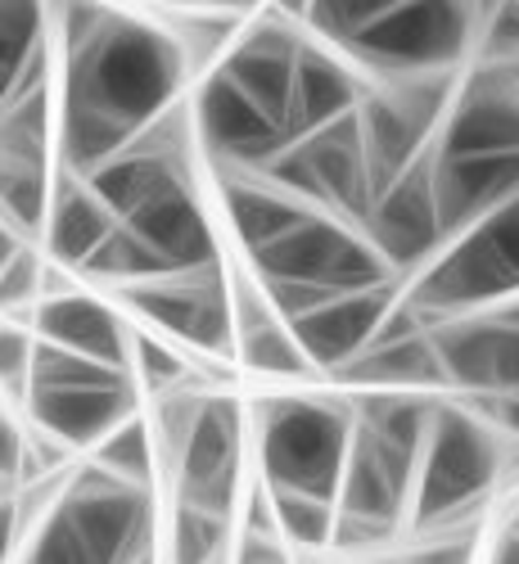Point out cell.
<instances>
[{"mask_svg":"<svg viewBox=\"0 0 519 564\" xmlns=\"http://www.w3.org/2000/svg\"><path fill=\"white\" fill-rule=\"evenodd\" d=\"M23 529H28V520H23L19 497L0 501V564H19L14 551H19V542H23Z\"/></svg>","mask_w":519,"mask_h":564,"instance_id":"836d02e7","label":"cell"},{"mask_svg":"<svg viewBox=\"0 0 519 564\" xmlns=\"http://www.w3.org/2000/svg\"><path fill=\"white\" fill-rule=\"evenodd\" d=\"M262 176H271L280 191H290L316 213H329L348 226H366L375 208V181L361 145V122L357 113L339 118L316 135H303L280 154Z\"/></svg>","mask_w":519,"mask_h":564,"instance_id":"52a82bcc","label":"cell"},{"mask_svg":"<svg viewBox=\"0 0 519 564\" xmlns=\"http://www.w3.org/2000/svg\"><path fill=\"white\" fill-rule=\"evenodd\" d=\"M82 275L105 280V285H113V290H131V285L163 280V275H176V271L167 267V258H163L159 249H150L136 230H127V226L118 221V230L109 235V240H105L96 253H90V262L82 267Z\"/></svg>","mask_w":519,"mask_h":564,"instance_id":"cb8c5ba5","label":"cell"},{"mask_svg":"<svg viewBox=\"0 0 519 564\" xmlns=\"http://www.w3.org/2000/svg\"><path fill=\"white\" fill-rule=\"evenodd\" d=\"M253 275L294 280V285H316L329 294H361V290H380L398 280L389 262L375 253L361 226H348L329 213H312L285 240L253 253Z\"/></svg>","mask_w":519,"mask_h":564,"instance_id":"ba28073f","label":"cell"},{"mask_svg":"<svg viewBox=\"0 0 519 564\" xmlns=\"http://www.w3.org/2000/svg\"><path fill=\"white\" fill-rule=\"evenodd\" d=\"M303 45H307V36L294 28L290 14H258L249 28H240V36L226 45L217 68L240 86L280 131H285L290 109H294V73H299Z\"/></svg>","mask_w":519,"mask_h":564,"instance_id":"5bb4252c","label":"cell"},{"mask_svg":"<svg viewBox=\"0 0 519 564\" xmlns=\"http://www.w3.org/2000/svg\"><path fill=\"white\" fill-rule=\"evenodd\" d=\"M439 154L447 159L519 154V77L510 68H488V64L469 68L439 131Z\"/></svg>","mask_w":519,"mask_h":564,"instance_id":"9a60e30c","label":"cell"},{"mask_svg":"<svg viewBox=\"0 0 519 564\" xmlns=\"http://www.w3.org/2000/svg\"><path fill=\"white\" fill-rule=\"evenodd\" d=\"M28 330L32 325L0 316V393L19 406L28 402V375H32V352H36V335Z\"/></svg>","mask_w":519,"mask_h":564,"instance_id":"f546056e","label":"cell"},{"mask_svg":"<svg viewBox=\"0 0 519 564\" xmlns=\"http://www.w3.org/2000/svg\"><path fill=\"white\" fill-rule=\"evenodd\" d=\"M55 14L45 6H0V73H23L41 45H51Z\"/></svg>","mask_w":519,"mask_h":564,"instance_id":"f1b7e54d","label":"cell"},{"mask_svg":"<svg viewBox=\"0 0 519 564\" xmlns=\"http://www.w3.org/2000/svg\"><path fill=\"white\" fill-rule=\"evenodd\" d=\"M402 303V290L398 280L393 285H380V290H361V294H339L335 303L316 307L312 316L294 321L290 330L299 339V348L307 352L312 370H344L348 361H357L375 335H380V325L389 321V312Z\"/></svg>","mask_w":519,"mask_h":564,"instance_id":"2e32d148","label":"cell"},{"mask_svg":"<svg viewBox=\"0 0 519 564\" xmlns=\"http://www.w3.org/2000/svg\"><path fill=\"white\" fill-rule=\"evenodd\" d=\"M122 226L136 230L150 249H159L172 271H199V267L221 262L213 221L195 195V181L167 185L163 195H154L145 208H136Z\"/></svg>","mask_w":519,"mask_h":564,"instance_id":"d6986e66","label":"cell"},{"mask_svg":"<svg viewBox=\"0 0 519 564\" xmlns=\"http://www.w3.org/2000/svg\"><path fill=\"white\" fill-rule=\"evenodd\" d=\"M136 375L109 370L90 357L64 352L55 344L36 339L32 375H28V415L41 434L55 443L96 452L118 425L136 415Z\"/></svg>","mask_w":519,"mask_h":564,"instance_id":"8992f818","label":"cell"},{"mask_svg":"<svg viewBox=\"0 0 519 564\" xmlns=\"http://www.w3.org/2000/svg\"><path fill=\"white\" fill-rule=\"evenodd\" d=\"M465 402L475 406L510 447H519V393L515 398H465Z\"/></svg>","mask_w":519,"mask_h":564,"instance_id":"1f68e13d","label":"cell"},{"mask_svg":"<svg viewBox=\"0 0 519 564\" xmlns=\"http://www.w3.org/2000/svg\"><path fill=\"white\" fill-rule=\"evenodd\" d=\"M14 497V484H6V479H0V501H10Z\"/></svg>","mask_w":519,"mask_h":564,"instance_id":"74e56055","label":"cell"},{"mask_svg":"<svg viewBox=\"0 0 519 564\" xmlns=\"http://www.w3.org/2000/svg\"><path fill=\"white\" fill-rule=\"evenodd\" d=\"M14 86H19V73H0V113L10 109V100H14Z\"/></svg>","mask_w":519,"mask_h":564,"instance_id":"8d00e7d4","label":"cell"},{"mask_svg":"<svg viewBox=\"0 0 519 564\" xmlns=\"http://www.w3.org/2000/svg\"><path fill=\"white\" fill-rule=\"evenodd\" d=\"M159 542L154 488H131L96 460L68 469L19 564H140Z\"/></svg>","mask_w":519,"mask_h":564,"instance_id":"3957f363","label":"cell"},{"mask_svg":"<svg viewBox=\"0 0 519 564\" xmlns=\"http://www.w3.org/2000/svg\"><path fill=\"white\" fill-rule=\"evenodd\" d=\"M267 497H271V510H275V529L285 542L316 546V551L335 546V529H339V506L335 501H321V497H307V492H280V488H267Z\"/></svg>","mask_w":519,"mask_h":564,"instance_id":"484cf974","label":"cell"},{"mask_svg":"<svg viewBox=\"0 0 519 564\" xmlns=\"http://www.w3.org/2000/svg\"><path fill=\"white\" fill-rule=\"evenodd\" d=\"M113 230H118V217L90 191V181L73 172H55V199H51V221H45V235H41V253L55 267L82 271Z\"/></svg>","mask_w":519,"mask_h":564,"instance_id":"603a6c76","label":"cell"},{"mask_svg":"<svg viewBox=\"0 0 519 564\" xmlns=\"http://www.w3.org/2000/svg\"><path fill=\"white\" fill-rule=\"evenodd\" d=\"M493 564H519V533H506V538H501Z\"/></svg>","mask_w":519,"mask_h":564,"instance_id":"d590c367","label":"cell"},{"mask_svg":"<svg viewBox=\"0 0 519 564\" xmlns=\"http://www.w3.org/2000/svg\"><path fill=\"white\" fill-rule=\"evenodd\" d=\"M221 208H226L235 240L249 249V258L271 249L275 240H285L299 221H307L316 213L303 199H294L290 191H280L262 172H221Z\"/></svg>","mask_w":519,"mask_h":564,"instance_id":"7402d4cb","label":"cell"},{"mask_svg":"<svg viewBox=\"0 0 519 564\" xmlns=\"http://www.w3.org/2000/svg\"><path fill=\"white\" fill-rule=\"evenodd\" d=\"M90 460H96L105 475H113V479H122L131 488H154V479L163 475L150 420H140V415H131L127 425H118L96 452H90Z\"/></svg>","mask_w":519,"mask_h":564,"instance_id":"d4e9b609","label":"cell"},{"mask_svg":"<svg viewBox=\"0 0 519 564\" xmlns=\"http://www.w3.org/2000/svg\"><path fill=\"white\" fill-rule=\"evenodd\" d=\"M191 113H195L199 145L213 154L217 172H267L290 150L285 131H280L221 68L204 73L195 100H191Z\"/></svg>","mask_w":519,"mask_h":564,"instance_id":"7c38bea8","label":"cell"},{"mask_svg":"<svg viewBox=\"0 0 519 564\" xmlns=\"http://www.w3.org/2000/svg\"><path fill=\"white\" fill-rule=\"evenodd\" d=\"M245 411L226 393H208L204 415L185 443L172 484H176V506H195L208 514L230 520L235 497H240V460H245Z\"/></svg>","mask_w":519,"mask_h":564,"instance_id":"4fadbf2b","label":"cell"},{"mask_svg":"<svg viewBox=\"0 0 519 564\" xmlns=\"http://www.w3.org/2000/svg\"><path fill=\"white\" fill-rule=\"evenodd\" d=\"M434 344L447 370V389L465 398L519 393V299L479 316L434 325Z\"/></svg>","mask_w":519,"mask_h":564,"instance_id":"30bf717a","label":"cell"},{"mask_svg":"<svg viewBox=\"0 0 519 564\" xmlns=\"http://www.w3.org/2000/svg\"><path fill=\"white\" fill-rule=\"evenodd\" d=\"M136 384L145 389L150 398H167L176 389H191L195 380H204V375L191 370V361H185V352L172 344V339H159V335H140L136 330Z\"/></svg>","mask_w":519,"mask_h":564,"instance_id":"83f0119b","label":"cell"},{"mask_svg":"<svg viewBox=\"0 0 519 564\" xmlns=\"http://www.w3.org/2000/svg\"><path fill=\"white\" fill-rule=\"evenodd\" d=\"M434 195L447 240H456V235L475 230L479 221H488L493 213L519 199V154L447 159L434 145Z\"/></svg>","mask_w":519,"mask_h":564,"instance_id":"e0dca14e","label":"cell"},{"mask_svg":"<svg viewBox=\"0 0 519 564\" xmlns=\"http://www.w3.org/2000/svg\"><path fill=\"white\" fill-rule=\"evenodd\" d=\"M510 533H519V506H515V520H510Z\"/></svg>","mask_w":519,"mask_h":564,"instance_id":"f35d334b","label":"cell"},{"mask_svg":"<svg viewBox=\"0 0 519 564\" xmlns=\"http://www.w3.org/2000/svg\"><path fill=\"white\" fill-rule=\"evenodd\" d=\"M475 560V533H434L430 546L411 551L402 564H469Z\"/></svg>","mask_w":519,"mask_h":564,"instance_id":"4dcf8cb0","label":"cell"},{"mask_svg":"<svg viewBox=\"0 0 519 564\" xmlns=\"http://www.w3.org/2000/svg\"><path fill=\"white\" fill-rule=\"evenodd\" d=\"M221 564H235V560H221Z\"/></svg>","mask_w":519,"mask_h":564,"instance_id":"60d3db41","label":"cell"},{"mask_svg":"<svg viewBox=\"0 0 519 564\" xmlns=\"http://www.w3.org/2000/svg\"><path fill=\"white\" fill-rule=\"evenodd\" d=\"M23 456H28V434L0 411V479L19 484L23 479Z\"/></svg>","mask_w":519,"mask_h":564,"instance_id":"d6a6232c","label":"cell"},{"mask_svg":"<svg viewBox=\"0 0 519 564\" xmlns=\"http://www.w3.org/2000/svg\"><path fill=\"white\" fill-rule=\"evenodd\" d=\"M335 384L353 393H443L447 370L434 344V330L411 339H375L357 361L335 370Z\"/></svg>","mask_w":519,"mask_h":564,"instance_id":"44dd1931","label":"cell"},{"mask_svg":"<svg viewBox=\"0 0 519 564\" xmlns=\"http://www.w3.org/2000/svg\"><path fill=\"white\" fill-rule=\"evenodd\" d=\"M32 249V240H28V235L19 230V226H10L6 217H0V275H6L23 253Z\"/></svg>","mask_w":519,"mask_h":564,"instance_id":"e575fe53","label":"cell"},{"mask_svg":"<svg viewBox=\"0 0 519 564\" xmlns=\"http://www.w3.org/2000/svg\"><path fill=\"white\" fill-rule=\"evenodd\" d=\"M230 520L195 506L172 510V564H221L230 560Z\"/></svg>","mask_w":519,"mask_h":564,"instance_id":"4316f807","label":"cell"},{"mask_svg":"<svg viewBox=\"0 0 519 564\" xmlns=\"http://www.w3.org/2000/svg\"><path fill=\"white\" fill-rule=\"evenodd\" d=\"M510 73H515V77H519V68H510Z\"/></svg>","mask_w":519,"mask_h":564,"instance_id":"b9f144b4","label":"cell"},{"mask_svg":"<svg viewBox=\"0 0 519 564\" xmlns=\"http://www.w3.org/2000/svg\"><path fill=\"white\" fill-rule=\"evenodd\" d=\"M118 299L163 330L176 348H191L199 361L235 366V307H230V271L221 262L199 271H176L163 280L118 290Z\"/></svg>","mask_w":519,"mask_h":564,"instance_id":"9c48e42d","label":"cell"},{"mask_svg":"<svg viewBox=\"0 0 519 564\" xmlns=\"http://www.w3.org/2000/svg\"><path fill=\"white\" fill-rule=\"evenodd\" d=\"M32 330H36V339L55 344L64 352L90 357V361H100L109 370H122V375H136L131 370L136 330L109 303H96L90 294H68V299L41 303L36 316H32Z\"/></svg>","mask_w":519,"mask_h":564,"instance_id":"ac0fdd59","label":"cell"},{"mask_svg":"<svg viewBox=\"0 0 519 564\" xmlns=\"http://www.w3.org/2000/svg\"><path fill=\"white\" fill-rule=\"evenodd\" d=\"M64 36V109L100 118L131 145L167 109L181 105V82L195 73L181 36L122 10L68 6L55 14Z\"/></svg>","mask_w":519,"mask_h":564,"instance_id":"6da1fadb","label":"cell"},{"mask_svg":"<svg viewBox=\"0 0 519 564\" xmlns=\"http://www.w3.org/2000/svg\"><path fill=\"white\" fill-rule=\"evenodd\" d=\"M366 82L361 73L348 64V55L329 51V45H316L307 36L303 55H299V73H294V109H290V145L303 135H316L325 127H335L339 118L357 113L366 100Z\"/></svg>","mask_w":519,"mask_h":564,"instance_id":"ffe728a7","label":"cell"},{"mask_svg":"<svg viewBox=\"0 0 519 564\" xmlns=\"http://www.w3.org/2000/svg\"><path fill=\"white\" fill-rule=\"evenodd\" d=\"M140 564H159V555H145V560H140Z\"/></svg>","mask_w":519,"mask_h":564,"instance_id":"ab89813d","label":"cell"},{"mask_svg":"<svg viewBox=\"0 0 519 564\" xmlns=\"http://www.w3.org/2000/svg\"><path fill=\"white\" fill-rule=\"evenodd\" d=\"M353 398H262L258 402V460L262 484L339 501L353 447Z\"/></svg>","mask_w":519,"mask_h":564,"instance_id":"5b68a950","label":"cell"},{"mask_svg":"<svg viewBox=\"0 0 519 564\" xmlns=\"http://www.w3.org/2000/svg\"><path fill=\"white\" fill-rule=\"evenodd\" d=\"M361 230L375 245V253L389 262L393 275H402V271L420 275L443 253L447 230H443V213H439V195H434V150L375 199Z\"/></svg>","mask_w":519,"mask_h":564,"instance_id":"8fae6325","label":"cell"},{"mask_svg":"<svg viewBox=\"0 0 519 564\" xmlns=\"http://www.w3.org/2000/svg\"><path fill=\"white\" fill-rule=\"evenodd\" d=\"M510 443L488 425L469 402H443L434 415L430 443L420 456L411 524L415 533H461L475 524V514L488 506Z\"/></svg>","mask_w":519,"mask_h":564,"instance_id":"277c9868","label":"cell"},{"mask_svg":"<svg viewBox=\"0 0 519 564\" xmlns=\"http://www.w3.org/2000/svg\"><path fill=\"white\" fill-rule=\"evenodd\" d=\"M312 41L370 68L380 82L456 73L479 45L484 6H393V0H316L294 10Z\"/></svg>","mask_w":519,"mask_h":564,"instance_id":"7a4b0ae2","label":"cell"}]
</instances>
